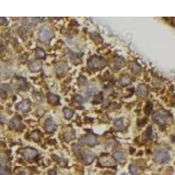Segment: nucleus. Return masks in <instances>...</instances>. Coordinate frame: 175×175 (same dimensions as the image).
<instances>
[{"label": "nucleus", "mask_w": 175, "mask_h": 175, "mask_svg": "<svg viewBox=\"0 0 175 175\" xmlns=\"http://www.w3.org/2000/svg\"><path fill=\"white\" fill-rule=\"evenodd\" d=\"M107 66V61L100 56H93L88 61V67L93 70H100Z\"/></svg>", "instance_id": "nucleus-1"}, {"label": "nucleus", "mask_w": 175, "mask_h": 175, "mask_svg": "<svg viewBox=\"0 0 175 175\" xmlns=\"http://www.w3.org/2000/svg\"><path fill=\"white\" fill-rule=\"evenodd\" d=\"M53 32L47 26H42L39 31V39L43 43H48L53 38Z\"/></svg>", "instance_id": "nucleus-2"}, {"label": "nucleus", "mask_w": 175, "mask_h": 175, "mask_svg": "<svg viewBox=\"0 0 175 175\" xmlns=\"http://www.w3.org/2000/svg\"><path fill=\"white\" fill-rule=\"evenodd\" d=\"M153 158L158 164H165L169 162L170 155L165 151H156L153 154Z\"/></svg>", "instance_id": "nucleus-3"}, {"label": "nucleus", "mask_w": 175, "mask_h": 175, "mask_svg": "<svg viewBox=\"0 0 175 175\" xmlns=\"http://www.w3.org/2000/svg\"><path fill=\"white\" fill-rule=\"evenodd\" d=\"M168 116H167V113L164 110H158V111H156L153 116H152V119L155 123H157L159 125H163L166 122V119H167Z\"/></svg>", "instance_id": "nucleus-4"}, {"label": "nucleus", "mask_w": 175, "mask_h": 175, "mask_svg": "<svg viewBox=\"0 0 175 175\" xmlns=\"http://www.w3.org/2000/svg\"><path fill=\"white\" fill-rule=\"evenodd\" d=\"M99 164L102 165V166H110V167H113L116 165V160L109 157V156H102L99 158Z\"/></svg>", "instance_id": "nucleus-5"}, {"label": "nucleus", "mask_w": 175, "mask_h": 175, "mask_svg": "<svg viewBox=\"0 0 175 175\" xmlns=\"http://www.w3.org/2000/svg\"><path fill=\"white\" fill-rule=\"evenodd\" d=\"M81 143L82 144H85L87 145H89V146H94L95 144H97V139L96 137L94 136V135H87V136H84L83 137L81 138Z\"/></svg>", "instance_id": "nucleus-6"}, {"label": "nucleus", "mask_w": 175, "mask_h": 175, "mask_svg": "<svg viewBox=\"0 0 175 175\" xmlns=\"http://www.w3.org/2000/svg\"><path fill=\"white\" fill-rule=\"evenodd\" d=\"M22 154L24 157L27 158H33L38 155V151L31 147H27L25 148L24 150H22Z\"/></svg>", "instance_id": "nucleus-7"}, {"label": "nucleus", "mask_w": 175, "mask_h": 175, "mask_svg": "<svg viewBox=\"0 0 175 175\" xmlns=\"http://www.w3.org/2000/svg\"><path fill=\"white\" fill-rule=\"evenodd\" d=\"M95 155L94 153H92L91 151H85L82 152V160L84 162V164L86 165H89L91 164L94 159H95Z\"/></svg>", "instance_id": "nucleus-8"}, {"label": "nucleus", "mask_w": 175, "mask_h": 175, "mask_svg": "<svg viewBox=\"0 0 175 175\" xmlns=\"http://www.w3.org/2000/svg\"><path fill=\"white\" fill-rule=\"evenodd\" d=\"M148 94V88L144 84H140L137 89V95L140 98H144Z\"/></svg>", "instance_id": "nucleus-9"}, {"label": "nucleus", "mask_w": 175, "mask_h": 175, "mask_svg": "<svg viewBox=\"0 0 175 175\" xmlns=\"http://www.w3.org/2000/svg\"><path fill=\"white\" fill-rule=\"evenodd\" d=\"M45 129L47 132H54L56 130V124L52 118H48L45 123Z\"/></svg>", "instance_id": "nucleus-10"}, {"label": "nucleus", "mask_w": 175, "mask_h": 175, "mask_svg": "<svg viewBox=\"0 0 175 175\" xmlns=\"http://www.w3.org/2000/svg\"><path fill=\"white\" fill-rule=\"evenodd\" d=\"M10 126L14 129V130H20L22 128V123L21 119L20 117H14L11 122H10Z\"/></svg>", "instance_id": "nucleus-11"}, {"label": "nucleus", "mask_w": 175, "mask_h": 175, "mask_svg": "<svg viewBox=\"0 0 175 175\" xmlns=\"http://www.w3.org/2000/svg\"><path fill=\"white\" fill-rule=\"evenodd\" d=\"M113 158L116 161H117L118 163H121V164H123V163H124L126 161L125 155L122 151H116V152H115L114 155H113Z\"/></svg>", "instance_id": "nucleus-12"}, {"label": "nucleus", "mask_w": 175, "mask_h": 175, "mask_svg": "<svg viewBox=\"0 0 175 175\" xmlns=\"http://www.w3.org/2000/svg\"><path fill=\"white\" fill-rule=\"evenodd\" d=\"M17 108H18V109H20L23 112H26L30 108V102L28 101H23L17 105Z\"/></svg>", "instance_id": "nucleus-13"}, {"label": "nucleus", "mask_w": 175, "mask_h": 175, "mask_svg": "<svg viewBox=\"0 0 175 175\" xmlns=\"http://www.w3.org/2000/svg\"><path fill=\"white\" fill-rule=\"evenodd\" d=\"M123 65V59H120V58H117V59H115L112 62V67L115 70H118L120 69Z\"/></svg>", "instance_id": "nucleus-14"}, {"label": "nucleus", "mask_w": 175, "mask_h": 175, "mask_svg": "<svg viewBox=\"0 0 175 175\" xmlns=\"http://www.w3.org/2000/svg\"><path fill=\"white\" fill-rule=\"evenodd\" d=\"M47 99H48V102L51 104H54V105L58 104L59 101H60V97L58 96H56V95H54V94H48Z\"/></svg>", "instance_id": "nucleus-15"}, {"label": "nucleus", "mask_w": 175, "mask_h": 175, "mask_svg": "<svg viewBox=\"0 0 175 175\" xmlns=\"http://www.w3.org/2000/svg\"><path fill=\"white\" fill-rule=\"evenodd\" d=\"M129 170H130V172L131 173V175H137L139 173V169L137 168V166L136 165H130L129 166Z\"/></svg>", "instance_id": "nucleus-16"}, {"label": "nucleus", "mask_w": 175, "mask_h": 175, "mask_svg": "<svg viewBox=\"0 0 175 175\" xmlns=\"http://www.w3.org/2000/svg\"><path fill=\"white\" fill-rule=\"evenodd\" d=\"M115 128L118 130H123V119H117L115 121Z\"/></svg>", "instance_id": "nucleus-17"}, {"label": "nucleus", "mask_w": 175, "mask_h": 175, "mask_svg": "<svg viewBox=\"0 0 175 175\" xmlns=\"http://www.w3.org/2000/svg\"><path fill=\"white\" fill-rule=\"evenodd\" d=\"M36 56L40 59H44L46 57V53L42 48H37L36 49Z\"/></svg>", "instance_id": "nucleus-18"}, {"label": "nucleus", "mask_w": 175, "mask_h": 175, "mask_svg": "<svg viewBox=\"0 0 175 175\" xmlns=\"http://www.w3.org/2000/svg\"><path fill=\"white\" fill-rule=\"evenodd\" d=\"M63 113H64V116L67 119H70L73 116V111L68 108H64Z\"/></svg>", "instance_id": "nucleus-19"}, {"label": "nucleus", "mask_w": 175, "mask_h": 175, "mask_svg": "<svg viewBox=\"0 0 175 175\" xmlns=\"http://www.w3.org/2000/svg\"><path fill=\"white\" fill-rule=\"evenodd\" d=\"M30 69H31V71H33V72L39 71L40 69V65L38 62H33L30 65Z\"/></svg>", "instance_id": "nucleus-20"}, {"label": "nucleus", "mask_w": 175, "mask_h": 175, "mask_svg": "<svg viewBox=\"0 0 175 175\" xmlns=\"http://www.w3.org/2000/svg\"><path fill=\"white\" fill-rule=\"evenodd\" d=\"M31 138L33 139L34 141H38L40 138V132L39 130H34L31 134Z\"/></svg>", "instance_id": "nucleus-21"}, {"label": "nucleus", "mask_w": 175, "mask_h": 175, "mask_svg": "<svg viewBox=\"0 0 175 175\" xmlns=\"http://www.w3.org/2000/svg\"><path fill=\"white\" fill-rule=\"evenodd\" d=\"M130 68H131V70L134 72V73H139L140 71H141V68L139 67V65H137V63H135V62H133V63H131L130 64Z\"/></svg>", "instance_id": "nucleus-22"}, {"label": "nucleus", "mask_w": 175, "mask_h": 175, "mask_svg": "<svg viewBox=\"0 0 175 175\" xmlns=\"http://www.w3.org/2000/svg\"><path fill=\"white\" fill-rule=\"evenodd\" d=\"M152 102H147L146 105H145V108H144V112L146 114H150L151 109H152Z\"/></svg>", "instance_id": "nucleus-23"}, {"label": "nucleus", "mask_w": 175, "mask_h": 175, "mask_svg": "<svg viewBox=\"0 0 175 175\" xmlns=\"http://www.w3.org/2000/svg\"><path fill=\"white\" fill-rule=\"evenodd\" d=\"M145 137H146L147 140L151 139V137H152V128H151V126H149L147 128V130L145 132Z\"/></svg>", "instance_id": "nucleus-24"}, {"label": "nucleus", "mask_w": 175, "mask_h": 175, "mask_svg": "<svg viewBox=\"0 0 175 175\" xmlns=\"http://www.w3.org/2000/svg\"><path fill=\"white\" fill-rule=\"evenodd\" d=\"M102 100H103L102 95V94H98L97 96H96V97H95V99H94V102H96V103H100V102H102Z\"/></svg>", "instance_id": "nucleus-25"}, {"label": "nucleus", "mask_w": 175, "mask_h": 175, "mask_svg": "<svg viewBox=\"0 0 175 175\" xmlns=\"http://www.w3.org/2000/svg\"><path fill=\"white\" fill-rule=\"evenodd\" d=\"M15 175H26V172L22 168H17L15 169Z\"/></svg>", "instance_id": "nucleus-26"}, {"label": "nucleus", "mask_w": 175, "mask_h": 175, "mask_svg": "<svg viewBox=\"0 0 175 175\" xmlns=\"http://www.w3.org/2000/svg\"><path fill=\"white\" fill-rule=\"evenodd\" d=\"M130 79L128 76L125 75L122 78V84L123 85H128V84H130Z\"/></svg>", "instance_id": "nucleus-27"}, {"label": "nucleus", "mask_w": 175, "mask_h": 175, "mask_svg": "<svg viewBox=\"0 0 175 175\" xmlns=\"http://www.w3.org/2000/svg\"><path fill=\"white\" fill-rule=\"evenodd\" d=\"M53 158L54 159H55L59 164H63V165H66V161L64 160V159H62V158H60L59 157H57L56 155H53Z\"/></svg>", "instance_id": "nucleus-28"}, {"label": "nucleus", "mask_w": 175, "mask_h": 175, "mask_svg": "<svg viewBox=\"0 0 175 175\" xmlns=\"http://www.w3.org/2000/svg\"><path fill=\"white\" fill-rule=\"evenodd\" d=\"M8 171L3 165H0V175H8Z\"/></svg>", "instance_id": "nucleus-29"}, {"label": "nucleus", "mask_w": 175, "mask_h": 175, "mask_svg": "<svg viewBox=\"0 0 175 175\" xmlns=\"http://www.w3.org/2000/svg\"><path fill=\"white\" fill-rule=\"evenodd\" d=\"M74 134H71V133H67V134H65L64 135V138H65V140L66 141H70V140H72L73 138H74Z\"/></svg>", "instance_id": "nucleus-30"}, {"label": "nucleus", "mask_w": 175, "mask_h": 175, "mask_svg": "<svg viewBox=\"0 0 175 175\" xmlns=\"http://www.w3.org/2000/svg\"><path fill=\"white\" fill-rule=\"evenodd\" d=\"M0 25L1 26H7L8 20L6 18H0Z\"/></svg>", "instance_id": "nucleus-31"}, {"label": "nucleus", "mask_w": 175, "mask_h": 175, "mask_svg": "<svg viewBox=\"0 0 175 175\" xmlns=\"http://www.w3.org/2000/svg\"><path fill=\"white\" fill-rule=\"evenodd\" d=\"M75 99L78 102H83V98H82L81 96H79V95H76V96H75Z\"/></svg>", "instance_id": "nucleus-32"}, {"label": "nucleus", "mask_w": 175, "mask_h": 175, "mask_svg": "<svg viewBox=\"0 0 175 175\" xmlns=\"http://www.w3.org/2000/svg\"><path fill=\"white\" fill-rule=\"evenodd\" d=\"M48 175H57V173H56L55 170H50L48 172Z\"/></svg>", "instance_id": "nucleus-33"}, {"label": "nucleus", "mask_w": 175, "mask_h": 175, "mask_svg": "<svg viewBox=\"0 0 175 175\" xmlns=\"http://www.w3.org/2000/svg\"><path fill=\"white\" fill-rule=\"evenodd\" d=\"M0 96H3V97H6V93L4 91V90H2V89H0Z\"/></svg>", "instance_id": "nucleus-34"}, {"label": "nucleus", "mask_w": 175, "mask_h": 175, "mask_svg": "<svg viewBox=\"0 0 175 175\" xmlns=\"http://www.w3.org/2000/svg\"><path fill=\"white\" fill-rule=\"evenodd\" d=\"M104 175H114L112 172H106V173H104Z\"/></svg>", "instance_id": "nucleus-35"}]
</instances>
